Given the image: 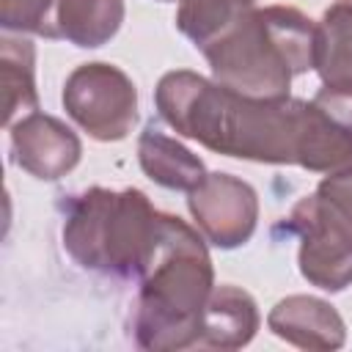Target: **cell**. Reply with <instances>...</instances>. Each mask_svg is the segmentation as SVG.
<instances>
[{
  "label": "cell",
  "mask_w": 352,
  "mask_h": 352,
  "mask_svg": "<svg viewBox=\"0 0 352 352\" xmlns=\"http://www.w3.org/2000/svg\"><path fill=\"white\" fill-rule=\"evenodd\" d=\"M256 327H258V311L253 297L236 286H214L204 305L198 344L236 349L253 338Z\"/></svg>",
  "instance_id": "10"
},
{
  "label": "cell",
  "mask_w": 352,
  "mask_h": 352,
  "mask_svg": "<svg viewBox=\"0 0 352 352\" xmlns=\"http://www.w3.org/2000/svg\"><path fill=\"white\" fill-rule=\"evenodd\" d=\"M124 19V0H58L52 38L77 47H102Z\"/></svg>",
  "instance_id": "13"
},
{
  "label": "cell",
  "mask_w": 352,
  "mask_h": 352,
  "mask_svg": "<svg viewBox=\"0 0 352 352\" xmlns=\"http://www.w3.org/2000/svg\"><path fill=\"white\" fill-rule=\"evenodd\" d=\"M267 324L278 338L300 349H338L344 344L341 316L333 305L316 297L294 294L280 300L270 311Z\"/></svg>",
  "instance_id": "9"
},
{
  "label": "cell",
  "mask_w": 352,
  "mask_h": 352,
  "mask_svg": "<svg viewBox=\"0 0 352 352\" xmlns=\"http://www.w3.org/2000/svg\"><path fill=\"white\" fill-rule=\"evenodd\" d=\"M187 206L204 236L217 248H236L248 242L258 217L253 187L228 173L204 176V182L190 190Z\"/></svg>",
  "instance_id": "7"
},
{
  "label": "cell",
  "mask_w": 352,
  "mask_h": 352,
  "mask_svg": "<svg viewBox=\"0 0 352 352\" xmlns=\"http://www.w3.org/2000/svg\"><path fill=\"white\" fill-rule=\"evenodd\" d=\"M14 162L36 179H60L80 162V140L58 118L28 113L11 126Z\"/></svg>",
  "instance_id": "8"
},
{
  "label": "cell",
  "mask_w": 352,
  "mask_h": 352,
  "mask_svg": "<svg viewBox=\"0 0 352 352\" xmlns=\"http://www.w3.org/2000/svg\"><path fill=\"white\" fill-rule=\"evenodd\" d=\"M253 3H256V0H253Z\"/></svg>",
  "instance_id": "20"
},
{
  "label": "cell",
  "mask_w": 352,
  "mask_h": 352,
  "mask_svg": "<svg viewBox=\"0 0 352 352\" xmlns=\"http://www.w3.org/2000/svg\"><path fill=\"white\" fill-rule=\"evenodd\" d=\"M314 69L324 82H352V0H336L316 25Z\"/></svg>",
  "instance_id": "14"
},
{
  "label": "cell",
  "mask_w": 352,
  "mask_h": 352,
  "mask_svg": "<svg viewBox=\"0 0 352 352\" xmlns=\"http://www.w3.org/2000/svg\"><path fill=\"white\" fill-rule=\"evenodd\" d=\"M157 214L140 190L94 187L69 204L63 245L85 270L138 278L154 239Z\"/></svg>",
  "instance_id": "4"
},
{
  "label": "cell",
  "mask_w": 352,
  "mask_h": 352,
  "mask_svg": "<svg viewBox=\"0 0 352 352\" xmlns=\"http://www.w3.org/2000/svg\"><path fill=\"white\" fill-rule=\"evenodd\" d=\"M336 124L352 132V82H324V88L311 99Z\"/></svg>",
  "instance_id": "19"
},
{
  "label": "cell",
  "mask_w": 352,
  "mask_h": 352,
  "mask_svg": "<svg viewBox=\"0 0 352 352\" xmlns=\"http://www.w3.org/2000/svg\"><path fill=\"white\" fill-rule=\"evenodd\" d=\"M55 6L58 0H0V22L6 30L52 38Z\"/></svg>",
  "instance_id": "17"
},
{
  "label": "cell",
  "mask_w": 352,
  "mask_h": 352,
  "mask_svg": "<svg viewBox=\"0 0 352 352\" xmlns=\"http://www.w3.org/2000/svg\"><path fill=\"white\" fill-rule=\"evenodd\" d=\"M157 110L179 135L212 151L256 162H297L302 116L297 99H250L192 72H168L157 85Z\"/></svg>",
  "instance_id": "1"
},
{
  "label": "cell",
  "mask_w": 352,
  "mask_h": 352,
  "mask_svg": "<svg viewBox=\"0 0 352 352\" xmlns=\"http://www.w3.org/2000/svg\"><path fill=\"white\" fill-rule=\"evenodd\" d=\"M250 8L253 0H182L176 14V28L195 47L204 50L214 38H220Z\"/></svg>",
  "instance_id": "16"
},
{
  "label": "cell",
  "mask_w": 352,
  "mask_h": 352,
  "mask_svg": "<svg viewBox=\"0 0 352 352\" xmlns=\"http://www.w3.org/2000/svg\"><path fill=\"white\" fill-rule=\"evenodd\" d=\"M316 198L324 206V212L341 226V231L352 239V165L330 173L319 184Z\"/></svg>",
  "instance_id": "18"
},
{
  "label": "cell",
  "mask_w": 352,
  "mask_h": 352,
  "mask_svg": "<svg viewBox=\"0 0 352 352\" xmlns=\"http://www.w3.org/2000/svg\"><path fill=\"white\" fill-rule=\"evenodd\" d=\"M300 234V272L324 292H341L352 283V239L324 212L316 192L302 198L292 217Z\"/></svg>",
  "instance_id": "6"
},
{
  "label": "cell",
  "mask_w": 352,
  "mask_h": 352,
  "mask_svg": "<svg viewBox=\"0 0 352 352\" xmlns=\"http://www.w3.org/2000/svg\"><path fill=\"white\" fill-rule=\"evenodd\" d=\"M132 330L143 349H182L201 338L212 294V261L204 239L179 217L157 214L154 239L140 270Z\"/></svg>",
  "instance_id": "2"
},
{
  "label": "cell",
  "mask_w": 352,
  "mask_h": 352,
  "mask_svg": "<svg viewBox=\"0 0 352 352\" xmlns=\"http://www.w3.org/2000/svg\"><path fill=\"white\" fill-rule=\"evenodd\" d=\"M63 107L91 138L121 140L138 118V94L121 69L110 63H85L69 74Z\"/></svg>",
  "instance_id": "5"
},
{
  "label": "cell",
  "mask_w": 352,
  "mask_h": 352,
  "mask_svg": "<svg viewBox=\"0 0 352 352\" xmlns=\"http://www.w3.org/2000/svg\"><path fill=\"white\" fill-rule=\"evenodd\" d=\"M138 157L146 176L168 190H195L206 176L204 162L195 154L154 126H146L140 135Z\"/></svg>",
  "instance_id": "12"
},
{
  "label": "cell",
  "mask_w": 352,
  "mask_h": 352,
  "mask_svg": "<svg viewBox=\"0 0 352 352\" xmlns=\"http://www.w3.org/2000/svg\"><path fill=\"white\" fill-rule=\"evenodd\" d=\"M297 165L316 173H336L352 165V132L336 124L314 102H302Z\"/></svg>",
  "instance_id": "11"
},
{
  "label": "cell",
  "mask_w": 352,
  "mask_h": 352,
  "mask_svg": "<svg viewBox=\"0 0 352 352\" xmlns=\"http://www.w3.org/2000/svg\"><path fill=\"white\" fill-rule=\"evenodd\" d=\"M0 94H3V124L14 126L16 116L36 113L38 96L33 82V47L25 38H3L0 47Z\"/></svg>",
  "instance_id": "15"
},
{
  "label": "cell",
  "mask_w": 352,
  "mask_h": 352,
  "mask_svg": "<svg viewBox=\"0 0 352 352\" xmlns=\"http://www.w3.org/2000/svg\"><path fill=\"white\" fill-rule=\"evenodd\" d=\"M204 55L217 85L250 99H286L292 77L314 69L316 25L289 6L250 8Z\"/></svg>",
  "instance_id": "3"
}]
</instances>
